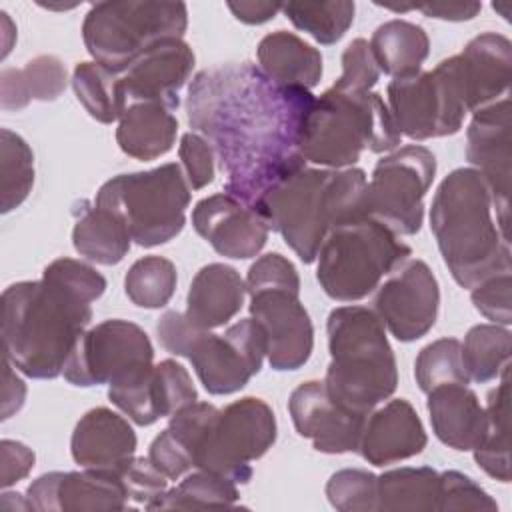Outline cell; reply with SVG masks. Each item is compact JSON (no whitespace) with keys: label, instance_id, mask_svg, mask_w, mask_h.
Listing matches in <instances>:
<instances>
[{"label":"cell","instance_id":"1","mask_svg":"<svg viewBox=\"0 0 512 512\" xmlns=\"http://www.w3.org/2000/svg\"><path fill=\"white\" fill-rule=\"evenodd\" d=\"M314 100L310 90L280 86L248 60L194 76L188 122L212 146L226 174L224 192L256 208L272 186L306 166L300 144Z\"/></svg>","mask_w":512,"mask_h":512},{"label":"cell","instance_id":"2","mask_svg":"<svg viewBox=\"0 0 512 512\" xmlns=\"http://www.w3.org/2000/svg\"><path fill=\"white\" fill-rule=\"evenodd\" d=\"M90 320V304L60 286L16 282L2 292L4 358L28 378H56Z\"/></svg>","mask_w":512,"mask_h":512},{"label":"cell","instance_id":"3","mask_svg":"<svg viewBox=\"0 0 512 512\" xmlns=\"http://www.w3.org/2000/svg\"><path fill=\"white\" fill-rule=\"evenodd\" d=\"M492 194L474 168L452 170L438 186L430 228L452 278L462 288H474L498 272H508L510 238L492 218Z\"/></svg>","mask_w":512,"mask_h":512},{"label":"cell","instance_id":"4","mask_svg":"<svg viewBox=\"0 0 512 512\" xmlns=\"http://www.w3.org/2000/svg\"><path fill=\"white\" fill-rule=\"evenodd\" d=\"M366 186L362 168L304 166L272 186L256 210L304 264H312L332 228L368 216Z\"/></svg>","mask_w":512,"mask_h":512},{"label":"cell","instance_id":"5","mask_svg":"<svg viewBox=\"0 0 512 512\" xmlns=\"http://www.w3.org/2000/svg\"><path fill=\"white\" fill-rule=\"evenodd\" d=\"M330 364L324 386L346 410L368 416L398 386L394 350L382 320L364 306L334 308L326 322Z\"/></svg>","mask_w":512,"mask_h":512},{"label":"cell","instance_id":"6","mask_svg":"<svg viewBox=\"0 0 512 512\" xmlns=\"http://www.w3.org/2000/svg\"><path fill=\"white\" fill-rule=\"evenodd\" d=\"M402 134L378 92L328 88L314 100L304 124L300 154L332 170L352 168L364 150L374 154L400 146Z\"/></svg>","mask_w":512,"mask_h":512},{"label":"cell","instance_id":"7","mask_svg":"<svg viewBox=\"0 0 512 512\" xmlns=\"http://www.w3.org/2000/svg\"><path fill=\"white\" fill-rule=\"evenodd\" d=\"M410 256V246L398 234L364 216L328 232L316 256V278L332 300L356 302L372 294Z\"/></svg>","mask_w":512,"mask_h":512},{"label":"cell","instance_id":"8","mask_svg":"<svg viewBox=\"0 0 512 512\" xmlns=\"http://www.w3.org/2000/svg\"><path fill=\"white\" fill-rule=\"evenodd\" d=\"M190 186L176 162L118 174L96 192L94 204L114 212L138 246L152 248L178 236L186 224Z\"/></svg>","mask_w":512,"mask_h":512},{"label":"cell","instance_id":"9","mask_svg":"<svg viewBox=\"0 0 512 512\" xmlns=\"http://www.w3.org/2000/svg\"><path fill=\"white\" fill-rule=\"evenodd\" d=\"M188 26L184 2H98L84 16L86 50L110 70L122 74L148 48L168 38H182Z\"/></svg>","mask_w":512,"mask_h":512},{"label":"cell","instance_id":"10","mask_svg":"<svg viewBox=\"0 0 512 512\" xmlns=\"http://www.w3.org/2000/svg\"><path fill=\"white\" fill-rule=\"evenodd\" d=\"M386 92L396 128L412 140L452 136L462 128L468 112L454 56L430 72L420 70L412 76L394 78Z\"/></svg>","mask_w":512,"mask_h":512},{"label":"cell","instance_id":"11","mask_svg":"<svg viewBox=\"0 0 512 512\" xmlns=\"http://www.w3.org/2000/svg\"><path fill=\"white\" fill-rule=\"evenodd\" d=\"M276 442V416L254 396L240 398L218 410L194 456V468L246 484L250 462L262 458Z\"/></svg>","mask_w":512,"mask_h":512},{"label":"cell","instance_id":"12","mask_svg":"<svg viewBox=\"0 0 512 512\" xmlns=\"http://www.w3.org/2000/svg\"><path fill=\"white\" fill-rule=\"evenodd\" d=\"M436 176L434 154L408 144L378 160L366 186V212L394 234L412 236L422 228L424 196Z\"/></svg>","mask_w":512,"mask_h":512},{"label":"cell","instance_id":"13","mask_svg":"<svg viewBox=\"0 0 512 512\" xmlns=\"http://www.w3.org/2000/svg\"><path fill=\"white\" fill-rule=\"evenodd\" d=\"M154 348L148 334L128 320H104L78 338L62 370L74 386L118 382L152 366Z\"/></svg>","mask_w":512,"mask_h":512},{"label":"cell","instance_id":"14","mask_svg":"<svg viewBox=\"0 0 512 512\" xmlns=\"http://www.w3.org/2000/svg\"><path fill=\"white\" fill-rule=\"evenodd\" d=\"M266 356V336L254 318L238 320L224 334L204 330L188 350L200 382L214 396L234 394L260 372Z\"/></svg>","mask_w":512,"mask_h":512},{"label":"cell","instance_id":"15","mask_svg":"<svg viewBox=\"0 0 512 512\" xmlns=\"http://www.w3.org/2000/svg\"><path fill=\"white\" fill-rule=\"evenodd\" d=\"M438 308V280L424 260L414 258L390 272L374 296L376 316L400 342L426 336L438 318Z\"/></svg>","mask_w":512,"mask_h":512},{"label":"cell","instance_id":"16","mask_svg":"<svg viewBox=\"0 0 512 512\" xmlns=\"http://www.w3.org/2000/svg\"><path fill=\"white\" fill-rule=\"evenodd\" d=\"M466 158L486 180L496 222L508 236L510 216V98H502L474 112L466 130ZM510 238V236H508Z\"/></svg>","mask_w":512,"mask_h":512},{"label":"cell","instance_id":"17","mask_svg":"<svg viewBox=\"0 0 512 512\" xmlns=\"http://www.w3.org/2000/svg\"><path fill=\"white\" fill-rule=\"evenodd\" d=\"M250 314L266 336V356L274 370L302 368L314 348L312 320L298 294L262 290L250 296Z\"/></svg>","mask_w":512,"mask_h":512},{"label":"cell","instance_id":"18","mask_svg":"<svg viewBox=\"0 0 512 512\" xmlns=\"http://www.w3.org/2000/svg\"><path fill=\"white\" fill-rule=\"evenodd\" d=\"M192 226L220 256L234 260L254 258L270 232L266 218L254 206L228 192L202 198L192 210Z\"/></svg>","mask_w":512,"mask_h":512},{"label":"cell","instance_id":"19","mask_svg":"<svg viewBox=\"0 0 512 512\" xmlns=\"http://www.w3.org/2000/svg\"><path fill=\"white\" fill-rule=\"evenodd\" d=\"M288 412L302 438L324 454L356 452L366 416L340 406L326 390L324 382L308 380L292 390Z\"/></svg>","mask_w":512,"mask_h":512},{"label":"cell","instance_id":"20","mask_svg":"<svg viewBox=\"0 0 512 512\" xmlns=\"http://www.w3.org/2000/svg\"><path fill=\"white\" fill-rule=\"evenodd\" d=\"M32 510H124L126 488L118 472L90 470L48 472L38 476L26 490Z\"/></svg>","mask_w":512,"mask_h":512},{"label":"cell","instance_id":"21","mask_svg":"<svg viewBox=\"0 0 512 512\" xmlns=\"http://www.w3.org/2000/svg\"><path fill=\"white\" fill-rule=\"evenodd\" d=\"M194 52L182 38H168L148 48L120 76L126 108L134 102L178 108V92L190 78Z\"/></svg>","mask_w":512,"mask_h":512},{"label":"cell","instance_id":"22","mask_svg":"<svg viewBox=\"0 0 512 512\" xmlns=\"http://www.w3.org/2000/svg\"><path fill=\"white\" fill-rule=\"evenodd\" d=\"M454 60L468 112L474 114L508 96L512 44L506 36L496 32L478 34Z\"/></svg>","mask_w":512,"mask_h":512},{"label":"cell","instance_id":"23","mask_svg":"<svg viewBox=\"0 0 512 512\" xmlns=\"http://www.w3.org/2000/svg\"><path fill=\"white\" fill-rule=\"evenodd\" d=\"M426 442L422 420L412 404L396 398L368 414L358 452L372 466H386L420 454Z\"/></svg>","mask_w":512,"mask_h":512},{"label":"cell","instance_id":"24","mask_svg":"<svg viewBox=\"0 0 512 512\" xmlns=\"http://www.w3.org/2000/svg\"><path fill=\"white\" fill-rule=\"evenodd\" d=\"M70 450L74 462L82 468L118 472L134 458L136 434L120 414L98 406L78 420Z\"/></svg>","mask_w":512,"mask_h":512},{"label":"cell","instance_id":"25","mask_svg":"<svg viewBox=\"0 0 512 512\" xmlns=\"http://www.w3.org/2000/svg\"><path fill=\"white\" fill-rule=\"evenodd\" d=\"M428 412L436 438L454 450H474L486 434V410L466 384H446L430 390Z\"/></svg>","mask_w":512,"mask_h":512},{"label":"cell","instance_id":"26","mask_svg":"<svg viewBox=\"0 0 512 512\" xmlns=\"http://www.w3.org/2000/svg\"><path fill=\"white\" fill-rule=\"evenodd\" d=\"M246 296V282L236 268L212 262L202 266L188 290L186 316L192 324L212 330L232 320Z\"/></svg>","mask_w":512,"mask_h":512},{"label":"cell","instance_id":"27","mask_svg":"<svg viewBox=\"0 0 512 512\" xmlns=\"http://www.w3.org/2000/svg\"><path fill=\"white\" fill-rule=\"evenodd\" d=\"M258 68L276 84L314 88L322 78V54L292 32L266 34L256 50Z\"/></svg>","mask_w":512,"mask_h":512},{"label":"cell","instance_id":"28","mask_svg":"<svg viewBox=\"0 0 512 512\" xmlns=\"http://www.w3.org/2000/svg\"><path fill=\"white\" fill-rule=\"evenodd\" d=\"M176 132L178 120L168 108L150 102H134L118 120L116 142L124 154L148 162L170 152Z\"/></svg>","mask_w":512,"mask_h":512},{"label":"cell","instance_id":"29","mask_svg":"<svg viewBox=\"0 0 512 512\" xmlns=\"http://www.w3.org/2000/svg\"><path fill=\"white\" fill-rule=\"evenodd\" d=\"M368 44L380 72L392 78L420 72L430 54V40L424 28L400 18L380 24Z\"/></svg>","mask_w":512,"mask_h":512},{"label":"cell","instance_id":"30","mask_svg":"<svg viewBox=\"0 0 512 512\" xmlns=\"http://www.w3.org/2000/svg\"><path fill=\"white\" fill-rule=\"evenodd\" d=\"M68 84L66 66L52 54L32 58L24 68H4L0 72L2 110H22L30 100L52 102Z\"/></svg>","mask_w":512,"mask_h":512},{"label":"cell","instance_id":"31","mask_svg":"<svg viewBox=\"0 0 512 512\" xmlns=\"http://www.w3.org/2000/svg\"><path fill=\"white\" fill-rule=\"evenodd\" d=\"M74 250L90 262L112 266L130 250L132 236L128 226L108 208L82 204V212L72 230Z\"/></svg>","mask_w":512,"mask_h":512},{"label":"cell","instance_id":"32","mask_svg":"<svg viewBox=\"0 0 512 512\" xmlns=\"http://www.w3.org/2000/svg\"><path fill=\"white\" fill-rule=\"evenodd\" d=\"M440 474L434 468L404 466L388 470L376 482V510H438Z\"/></svg>","mask_w":512,"mask_h":512},{"label":"cell","instance_id":"33","mask_svg":"<svg viewBox=\"0 0 512 512\" xmlns=\"http://www.w3.org/2000/svg\"><path fill=\"white\" fill-rule=\"evenodd\" d=\"M72 88L86 112L102 122L120 120L126 110L122 76L100 62H80L72 74Z\"/></svg>","mask_w":512,"mask_h":512},{"label":"cell","instance_id":"34","mask_svg":"<svg viewBox=\"0 0 512 512\" xmlns=\"http://www.w3.org/2000/svg\"><path fill=\"white\" fill-rule=\"evenodd\" d=\"M508 370L500 376V384L490 390L486 404V434L472 450L476 464L492 478L510 482V450H508Z\"/></svg>","mask_w":512,"mask_h":512},{"label":"cell","instance_id":"35","mask_svg":"<svg viewBox=\"0 0 512 512\" xmlns=\"http://www.w3.org/2000/svg\"><path fill=\"white\" fill-rule=\"evenodd\" d=\"M512 334L500 324H476L462 344V362L468 378L484 384L500 378L510 368Z\"/></svg>","mask_w":512,"mask_h":512},{"label":"cell","instance_id":"36","mask_svg":"<svg viewBox=\"0 0 512 512\" xmlns=\"http://www.w3.org/2000/svg\"><path fill=\"white\" fill-rule=\"evenodd\" d=\"M286 18L320 44H336L354 22L356 6L350 0L288 2L282 4Z\"/></svg>","mask_w":512,"mask_h":512},{"label":"cell","instance_id":"37","mask_svg":"<svg viewBox=\"0 0 512 512\" xmlns=\"http://www.w3.org/2000/svg\"><path fill=\"white\" fill-rule=\"evenodd\" d=\"M34 184V154L16 132L0 130V206L2 212L18 208Z\"/></svg>","mask_w":512,"mask_h":512},{"label":"cell","instance_id":"38","mask_svg":"<svg viewBox=\"0 0 512 512\" xmlns=\"http://www.w3.org/2000/svg\"><path fill=\"white\" fill-rule=\"evenodd\" d=\"M238 502L236 482L222 478L212 472L198 470L188 474L180 484L166 490L150 510H188V508H208V506H234Z\"/></svg>","mask_w":512,"mask_h":512},{"label":"cell","instance_id":"39","mask_svg":"<svg viewBox=\"0 0 512 512\" xmlns=\"http://www.w3.org/2000/svg\"><path fill=\"white\" fill-rule=\"evenodd\" d=\"M176 266L162 256H144L136 260L124 278L126 296L140 308H162L176 290Z\"/></svg>","mask_w":512,"mask_h":512},{"label":"cell","instance_id":"40","mask_svg":"<svg viewBox=\"0 0 512 512\" xmlns=\"http://www.w3.org/2000/svg\"><path fill=\"white\" fill-rule=\"evenodd\" d=\"M414 376L422 392L446 384H468V372L462 362V344L456 338H440L420 350L414 364Z\"/></svg>","mask_w":512,"mask_h":512},{"label":"cell","instance_id":"41","mask_svg":"<svg viewBox=\"0 0 512 512\" xmlns=\"http://www.w3.org/2000/svg\"><path fill=\"white\" fill-rule=\"evenodd\" d=\"M108 398L138 426H150L162 418L154 386V364L108 384Z\"/></svg>","mask_w":512,"mask_h":512},{"label":"cell","instance_id":"42","mask_svg":"<svg viewBox=\"0 0 512 512\" xmlns=\"http://www.w3.org/2000/svg\"><path fill=\"white\" fill-rule=\"evenodd\" d=\"M376 482L368 470L344 468L330 476L326 496L340 512H374L376 510Z\"/></svg>","mask_w":512,"mask_h":512},{"label":"cell","instance_id":"43","mask_svg":"<svg viewBox=\"0 0 512 512\" xmlns=\"http://www.w3.org/2000/svg\"><path fill=\"white\" fill-rule=\"evenodd\" d=\"M42 278L88 304L98 300L106 290V278L90 264L74 258H56L44 268Z\"/></svg>","mask_w":512,"mask_h":512},{"label":"cell","instance_id":"44","mask_svg":"<svg viewBox=\"0 0 512 512\" xmlns=\"http://www.w3.org/2000/svg\"><path fill=\"white\" fill-rule=\"evenodd\" d=\"M154 386L162 418L172 416L180 408L198 400V392L188 370L174 360L154 364Z\"/></svg>","mask_w":512,"mask_h":512},{"label":"cell","instance_id":"45","mask_svg":"<svg viewBox=\"0 0 512 512\" xmlns=\"http://www.w3.org/2000/svg\"><path fill=\"white\" fill-rule=\"evenodd\" d=\"M438 510H498L496 500L458 470L440 474Z\"/></svg>","mask_w":512,"mask_h":512},{"label":"cell","instance_id":"46","mask_svg":"<svg viewBox=\"0 0 512 512\" xmlns=\"http://www.w3.org/2000/svg\"><path fill=\"white\" fill-rule=\"evenodd\" d=\"M262 290H288L300 294V278L294 264L278 252L260 256L248 270L246 294Z\"/></svg>","mask_w":512,"mask_h":512},{"label":"cell","instance_id":"47","mask_svg":"<svg viewBox=\"0 0 512 512\" xmlns=\"http://www.w3.org/2000/svg\"><path fill=\"white\" fill-rule=\"evenodd\" d=\"M118 476L126 488L128 500L148 508L168 490V478L150 462V458H132L126 462Z\"/></svg>","mask_w":512,"mask_h":512},{"label":"cell","instance_id":"48","mask_svg":"<svg viewBox=\"0 0 512 512\" xmlns=\"http://www.w3.org/2000/svg\"><path fill=\"white\" fill-rule=\"evenodd\" d=\"M380 78V68L372 56L370 44L364 38L352 40L342 52V74L334 88L368 92Z\"/></svg>","mask_w":512,"mask_h":512},{"label":"cell","instance_id":"49","mask_svg":"<svg viewBox=\"0 0 512 512\" xmlns=\"http://www.w3.org/2000/svg\"><path fill=\"white\" fill-rule=\"evenodd\" d=\"M510 288H512V278L510 270L508 272H498L492 274L490 278L482 280L472 288V304L474 308L492 320L494 324L508 326L512 322V310H510Z\"/></svg>","mask_w":512,"mask_h":512},{"label":"cell","instance_id":"50","mask_svg":"<svg viewBox=\"0 0 512 512\" xmlns=\"http://www.w3.org/2000/svg\"><path fill=\"white\" fill-rule=\"evenodd\" d=\"M178 156L184 166L186 182L192 190H200L214 180V150L206 138L196 132L182 134Z\"/></svg>","mask_w":512,"mask_h":512},{"label":"cell","instance_id":"51","mask_svg":"<svg viewBox=\"0 0 512 512\" xmlns=\"http://www.w3.org/2000/svg\"><path fill=\"white\" fill-rule=\"evenodd\" d=\"M150 462L168 478L178 480L190 468H194V458L188 448L172 434L170 428L162 430L150 444Z\"/></svg>","mask_w":512,"mask_h":512},{"label":"cell","instance_id":"52","mask_svg":"<svg viewBox=\"0 0 512 512\" xmlns=\"http://www.w3.org/2000/svg\"><path fill=\"white\" fill-rule=\"evenodd\" d=\"M204 332V328L192 324L186 314L178 310H166L156 324V334L160 344L176 356H188L194 340Z\"/></svg>","mask_w":512,"mask_h":512},{"label":"cell","instance_id":"53","mask_svg":"<svg viewBox=\"0 0 512 512\" xmlns=\"http://www.w3.org/2000/svg\"><path fill=\"white\" fill-rule=\"evenodd\" d=\"M34 452L18 442V440H2L0 442V464H2V476L0 484L2 488H8L22 478H26L34 466Z\"/></svg>","mask_w":512,"mask_h":512},{"label":"cell","instance_id":"54","mask_svg":"<svg viewBox=\"0 0 512 512\" xmlns=\"http://www.w3.org/2000/svg\"><path fill=\"white\" fill-rule=\"evenodd\" d=\"M416 10L424 12L430 18H440V20H470L474 18L482 4L480 2H428V4H414Z\"/></svg>","mask_w":512,"mask_h":512},{"label":"cell","instance_id":"55","mask_svg":"<svg viewBox=\"0 0 512 512\" xmlns=\"http://www.w3.org/2000/svg\"><path fill=\"white\" fill-rule=\"evenodd\" d=\"M26 398V384L14 374L12 364L4 358V390H2V420L18 412Z\"/></svg>","mask_w":512,"mask_h":512},{"label":"cell","instance_id":"56","mask_svg":"<svg viewBox=\"0 0 512 512\" xmlns=\"http://www.w3.org/2000/svg\"><path fill=\"white\" fill-rule=\"evenodd\" d=\"M228 10L244 24H264L272 20L282 4L278 2H228Z\"/></svg>","mask_w":512,"mask_h":512}]
</instances>
